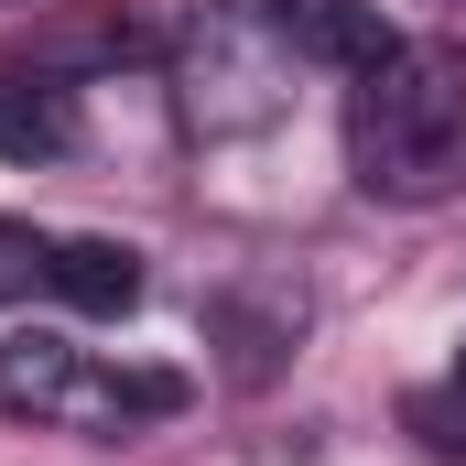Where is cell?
I'll list each match as a JSON object with an SVG mask.
<instances>
[{
    "label": "cell",
    "instance_id": "5",
    "mask_svg": "<svg viewBox=\"0 0 466 466\" xmlns=\"http://www.w3.org/2000/svg\"><path fill=\"white\" fill-rule=\"evenodd\" d=\"M76 87L66 76H0V163H66L76 152Z\"/></svg>",
    "mask_w": 466,
    "mask_h": 466
},
{
    "label": "cell",
    "instance_id": "3",
    "mask_svg": "<svg viewBox=\"0 0 466 466\" xmlns=\"http://www.w3.org/2000/svg\"><path fill=\"white\" fill-rule=\"evenodd\" d=\"M174 87H185V119H196L207 141H228V130H260V119H282L293 55L271 44L260 0H228V11L185 22V66H174Z\"/></svg>",
    "mask_w": 466,
    "mask_h": 466
},
{
    "label": "cell",
    "instance_id": "7",
    "mask_svg": "<svg viewBox=\"0 0 466 466\" xmlns=\"http://www.w3.org/2000/svg\"><path fill=\"white\" fill-rule=\"evenodd\" d=\"M22 293H55V238L33 218H0V304H22Z\"/></svg>",
    "mask_w": 466,
    "mask_h": 466
},
{
    "label": "cell",
    "instance_id": "4",
    "mask_svg": "<svg viewBox=\"0 0 466 466\" xmlns=\"http://www.w3.org/2000/svg\"><path fill=\"white\" fill-rule=\"evenodd\" d=\"M260 22H271V44H282L293 66H326V76H369V66L401 44L369 0H260Z\"/></svg>",
    "mask_w": 466,
    "mask_h": 466
},
{
    "label": "cell",
    "instance_id": "2",
    "mask_svg": "<svg viewBox=\"0 0 466 466\" xmlns=\"http://www.w3.org/2000/svg\"><path fill=\"white\" fill-rule=\"evenodd\" d=\"M0 412L76 423V434H130V423L185 412V380L174 369H98L66 326H22V337H0Z\"/></svg>",
    "mask_w": 466,
    "mask_h": 466
},
{
    "label": "cell",
    "instance_id": "6",
    "mask_svg": "<svg viewBox=\"0 0 466 466\" xmlns=\"http://www.w3.org/2000/svg\"><path fill=\"white\" fill-rule=\"evenodd\" d=\"M55 293L76 315H130L141 304V249L130 238H55Z\"/></svg>",
    "mask_w": 466,
    "mask_h": 466
},
{
    "label": "cell",
    "instance_id": "8",
    "mask_svg": "<svg viewBox=\"0 0 466 466\" xmlns=\"http://www.w3.org/2000/svg\"><path fill=\"white\" fill-rule=\"evenodd\" d=\"M412 434L434 456H466V390H412Z\"/></svg>",
    "mask_w": 466,
    "mask_h": 466
},
{
    "label": "cell",
    "instance_id": "9",
    "mask_svg": "<svg viewBox=\"0 0 466 466\" xmlns=\"http://www.w3.org/2000/svg\"><path fill=\"white\" fill-rule=\"evenodd\" d=\"M456 390H466V348H456Z\"/></svg>",
    "mask_w": 466,
    "mask_h": 466
},
{
    "label": "cell",
    "instance_id": "1",
    "mask_svg": "<svg viewBox=\"0 0 466 466\" xmlns=\"http://www.w3.org/2000/svg\"><path fill=\"white\" fill-rule=\"evenodd\" d=\"M348 174L380 207H434L466 185V55L401 33L348 87Z\"/></svg>",
    "mask_w": 466,
    "mask_h": 466
}]
</instances>
